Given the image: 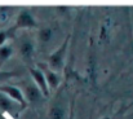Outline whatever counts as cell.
Returning a JSON list of instances; mask_svg holds the SVG:
<instances>
[{
    "label": "cell",
    "instance_id": "cell-8",
    "mask_svg": "<svg viewBox=\"0 0 133 119\" xmlns=\"http://www.w3.org/2000/svg\"><path fill=\"white\" fill-rule=\"evenodd\" d=\"M40 70H42L43 74H44L45 80H46V84H48L49 89H56V88L59 85V83H61V78H59L58 73H54V71L50 70L48 66L42 67Z\"/></svg>",
    "mask_w": 133,
    "mask_h": 119
},
{
    "label": "cell",
    "instance_id": "cell-13",
    "mask_svg": "<svg viewBox=\"0 0 133 119\" xmlns=\"http://www.w3.org/2000/svg\"><path fill=\"white\" fill-rule=\"evenodd\" d=\"M8 31H0V47H3L5 44V41L8 39Z\"/></svg>",
    "mask_w": 133,
    "mask_h": 119
},
{
    "label": "cell",
    "instance_id": "cell-7",
    "mask_svg": "<svg viewBox=\"0 0 133 119\" xmlns=\"http://www.w3.org/2000/svg\"><path fill=\"white\" fill-rule=\"evenodd\" d=\"M30 74H31V77H32V79H34V83L38 85V88L42 91V93L44 95V97L46 96H49V87H48V84H46V80H45V77L44 74H43V71L38 67V69H35V67H32V69H30Z\"/></svg>",
    "mask_w": 133,
    "mask_h": 119
},
{
    "label": "cell",
    "instance_id": "cell-11",
    "mask_svg": "<svg viewBox=\"0 0 133 119\" xmlns=\"http://www.w3.org/2000/svg\"><path fill=\"white\" fill-rule=\"evenodd\" d=\"M52 38H53V29L52 27H43V29L39 30L38 39L42 44L49 43V40H52Z\"/></svg>",
    "mask_w": 133,
    "mask_h": 119
},
{
    "label": "cell",
    "instance_id": "cell-4",
    "mask_svg": "<svg viewBox=\"0 0 133 119\" xmlns=\"http://www.w3.org/2000/svg\"><path fill=\"white\" fill-rule=\"evenodd\" d=\"M0 109H1L3 111L10 114V115H16V114H18L21 110H23L25 108L21 106L18 102L13 101L12 98H9L6 95H4V93L0 92Z\"/></svg>",
    "mask_w": 133,
    "mask_h": 119
},
{
    "label": "cell",
    "instance_id": "cell-3",
    "mask_svg": "<svg viewBox=\"0 0 133 119\" xmlns=\"http://www.w3.org/2000/svg\"><path fill=\"white\" fill-rule=\"evenodd\" d=\"M32 27H38V23H36L32 13L27 8L21 9L16 18V25H14L13 30L16 31L17 29H32Z\"/></svg>",
    "mask_w": 133,
    "mask_h": 119
},
{
    "label": "cell",
    "instance_id": "cell-1",
    "mask_svg": "<svg viewBox=\"0 0 133 119\" xmlns=\"http://www.w3.org/2000/svg\"><path fill=\"white\" fill-rule=\"evenodd\" d=\"M69 40H70V38L67 36L66 39L63 40V43L48 57V67L50 70H53L54 73H58L63 67L65 57H66V52H67V45H69Z\"/></svg>",
    "mask_w": 133,
    "mask_h": 119
},
{
    "label": "cell",
    "instance_id": "cell-5",
    "mask_svg": "<svg viewBox=\"0 0 133 119\" xmlns=\"http://www.w3.org/2000/svg\"><path fill=\"white\" fill-rule=\"evenodd\" d=\"M18 51H19V54L21 57L25 60V61H31L32 57H34V52H35V45H34V41L27 38V36H23L22 39L19 40V45H18Z\"/></svg>",
    "mask_w": 133,
    "mask_h": 119
},
{
    "label": "cell",
    "instance_id": "cell-14",
    "mask_svg": "<svg viewBox=\"0 0 133 119\" xmlns=\"http://www.w3.org/2000/svg\"><path fill=\"white\" fill-rule=\"evenodd\" d=\"M102 119H111V118H109V117H105V118H102Z\"/></svg>",
    "mask_w": 133,
    "mask_h": 119
},
{
    "label": "cell",
    "instance_id": "cell-2",
    "mask_svg": "<svg viewBox=\"0 0 133 119\" xmlns=\"http://www.w3.org/2000/svg\"><path fill=\"white\" fill-rule=\"evenodd\" d=\"M23 97H25V101L26 104H36V102H40L43 98H44V95L42 93V91L38 88V85L34 83V82H26L21 89Z\"/></svg>",
    "mask_w": 133,
    "mask_h": 119
},
{
    "label": "cell",
    "instance_id": "cell-9",
    "mask_svg": "<svg viewBox=\"0 0 133 119\" xmlns=\"http://www.w3.org/2000/svg\"><path fill=\"white\" fill-rule=\"evenodd\" d=\"M66 114H67V110L63 104H53L52 108L49 109L48 117L49 119H65Z\"/></svg>",
    "mask_w": 133,
    "mask_h": 119
},
{
    "label": "cell",
    "instance_id": "cell-12",
    "mask_svg": "<svg viewBox=\"0 0 133 119\" xmlns=\"http://www.w3.org/2000/svg\"><path fill=\"white\" fill-rule=\"evenodd\" d=\"M17 73H13V71H1L0 70V82H4V80H8L13 77H16Z\"/></svg>",
    "mask_w": 133,
    "mask_h": 119
},
{
    "label": "cell",
    "instance_id": "cell-6",
    "mask_svg": "<svg viewBox=\"0 0 133 119\" xmlns=\"http://www.w3.org/2000/svg\"><path fill=\"white\" fill-rule=\"evenodd\" d=\"M0 92L4 93V95H6L13 101L18 102L21 106L26 108L27 104H26L25 97H23V95H22V92H21V89L18 87H14V85H1L0 87Z\"/></svg>",
    "mask_w": 133,
    "mask_h": 119
},
{
    "label": "cell",
    "instance_id": "cell-10",
    "mask_svg": "<svg viewBox=\"0 0 133 119\" xmlns=\"http://www.w3.org/2000/svg\"><path fill=\"white\" fill-rule=\"evenodd\" d=\"M13 54V47L10 44H4L0 47V67L12 57Z\"/></svg>",
    "mask_w": 133,
    "mask_h": 119
}]
</instances>
